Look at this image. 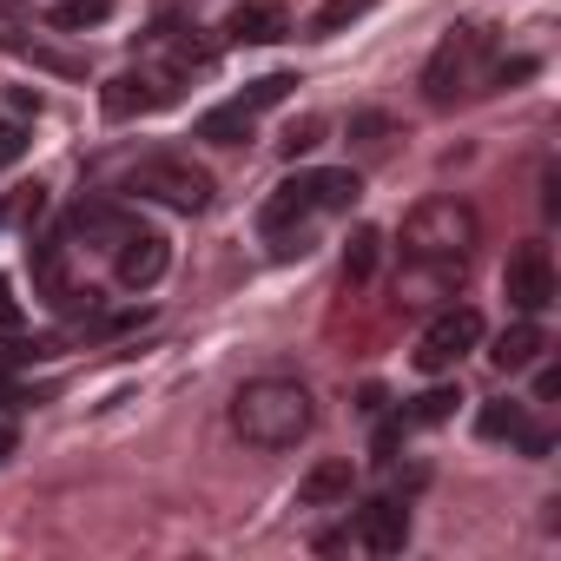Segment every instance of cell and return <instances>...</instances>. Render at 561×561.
<instances>
[{"label": "cell", "instance_id": "cell-1", "mask_svg": "<svg viewBox=\"0 0 561 561\" xmlns=\"http://www.w3.org/2000/svg\"><path fill=\"white\" fill-rule=\"evenodd\" d=\"M357 172H337V165H318V172H291L285 185H277L271 198H264V211H257V231L277 244V257H291V251H305V231H311V218H324V211H351L357 205Z\"/></svg>", "mask_w": 561, "mask_h": 561}, {"label": "cell", "instance_id": "cell-2", "mask_svg": "<svg viewBox=\"0 0 561 561\" xmlns=\"http://www.w3.org/2000/svg\"><path fill=\"white\" fill-rule=\"evenodd\" d=\"M318 423V397L298 377H257L231 397V430L251 449H298Z\"/></svg>", "mask_w": 561, "mask_h": 561}, {"label": "cell", "instance_id": "cell-3", "mask_svg": "<svg viewBox=\"0 0 561 561\" xmlns=\"http://www.w3.org/2000/svg\"><path fill=\"white\" fill-rule=\"evenodd\" d=\"M489 54H495V27H482V21L449 27L443 47H436L430 67H423V93H430V106H449V100H462L469 87H482Z\"/></svg>", "mask_w": 561, "mask_h": 561}, {"label": "cell", "instance_id": "cell-4", "mask_svg": "<svg viewBox=\"0 0 561 561\" xmlns=\"http://www.w3.org/2000/svg\"><path fill=\"white\" fill-rule=\"evenodd\" d=\"M482 238V218L469 198H423L403 218V257H469Z\"/></svg>", "mask_w": 561, "mask_h": 561}, {"label": "cell", "instance_id": "cell-5", "mask_svg": "<svg viewBox=\"0 0 561 561\" xmlns=\"http://www.w3.org/2000/svg\"><path fill=\"white\" fill-rule=\"evenodd\" d=\"M119 185H126L133 198L165 205V211H205V205H211V172L192 165V159H179V152H152V159H139Z\"/></svg>", "mask_w": 561, "mask_h": 561}, {"label": "cell", "instance_id": "cell-6", "mask_svg": "<svg viewBox=\"0 0 561 561\" xmlns=\"http://www.w3.org/2000/svg\"><path fill=\"white\" fill-rule=\"evenodd\" d=\"M476 344H482V318H476L469 305H443V311L430 318L423 344H416V370L443 377V370H456V364H462Z\"/></svg>", "mask_w": 561, "mask_h": 561}, {"label": "cell", "instance_id": "cell-7", "mask_svg": "<svg viewBox=\"0 0 561 561\" xmlns=\"http://www.w3.org/2000/svg\"><path fill=\"white\" fill-rule=\"evenodd\" d=\"M502 291H508V305H515V318H541L548 305H554V257H548V244H522L515 257H508V271H502Z\"/></svg>", "mask_w": 561, "mask_h": 561}, {"label": "cell", "instance_id": "cell-8", "mask_svg": "<svg viewBox=\"0 0 561 561\" xmlns=\"http://www.w3.org/2000/svg\"><path fill=\"white\" fill-rule=\"evenodd\" d=\"M344 541L364 548V554H403V548H410V502H403L397 489L377 495V502H364L357 522L344 528Z\"/></svg>", "mask_w": 561, "mask_h": 561}, {"label": "cell", "instance_id": "cell-9", "mask_svg": "<svg viewBox=\"0 0 561 561\" xmlns=\"http://www.w3.org/2000/svg\"><path fill=\"white\" fill-rule=\"evenodd\" d=\"M179 73H165V67H152V60H139V67H126L113 87H106V113L113 119H133V113H159V106H172L179 100Z\"/></svg>", "mask_w": 561, "mask_h": 561}, {"label": "cell", "instance_id": "cell-10", "mask_svg": "<svg viewBox=\"0 0 561 561\" xmlns=\"http://www.w3.org/2000/svg\"><path fill=\"white\" fill-rule=\"evenodd\" d=\"M165 264H172V244L152 225H126V238L113 244V271H119L126 291H152L159 277H165Z\"/></svg>", "mask_w": 561, "mask_h": 561}, {"label": "cell", "instance_id": "cell-11", "mask_svg": "<svg viewBox=\"0 0 561 561\" xmlns=\"http://www.w3.org/2000/svg\"><path fill=\"white\" fill-rule=\"evenodd\" d=\"M476 430H482L489 443H515V449H522V456H535V462H541V456L554 449V436L528 423V403H482Z\"/></svg>", "mask_w": 561, "mask_h": 561}, {"label": "cell", "instance_id": "cell-12", "mask_svg": "<svg viewBox=\"0 0 561 561\" xmlns=\"http://www.w3.org/2000/svg\"><path fill=\"white\" fill-rule=\"evenodd\" d=\"M211 41H198V27H159L152 41H146V60L152 67H165V73H179V80H192L198 67H211Z\"/></svg>", "mask_w": 561, "mask_h": 561}, {"label": "cell", "instance_id": "cell-13", "mask_svg": "<svg viewBox=\"0 0 561 561\" xmlns=\"http://www.w3.org/2000/svg\"><path fill=\"white\" fill-rule=\"evenodd\" d=\"M351 489H357L351 456H324V462H311V476L298 482V508H351Z\"/></svg>", "mask_w": 561, "mask_h": 561}, {"label": "cell", "instance_id": "cell-14", "mask_svg": "<svg viewBox=\"0 0 561 561\" xmlns=\"http://www.w3.org/2000/svg\"><path fill=\"white\" fill-rule=\"evenodd\" d=\"M285 34H291V21L277 0H244L225 21V41H238V47H264V41H285Z\"/></svg>", "mask_w": 561, "mask_h": 561}, {"label": "cell", "instance_id": "cell-15", "mask_svg": "<svg viewBox=\"0 0 561 561\" xmlns=\"http://www.w3.org/2000/svg\"><path fill=\"white\" fill-rule=\"evenodd\" d=\"M456 285H462V257H410L397 291L410 305H430V298H456Z\"/></svg>", "mask_w": 561, "mask_h": 561}, {"label": "cell", "instance_id": "cell-16", "mask_svg": "<svg viewBox=\"0 0 561 561\" xmlns=\"http://www.w3.org/2000/svg\"><path fill=\"white\" fill-rule=\"evenodd\" d=\"M541 351H548V337H541V324H535V318H515V324H508V331L495 337V351H489V364H495L502 377H515V370H528V364H535Z\"/></svg>", "mask_w": 561, "mask_h": 561}, {"label": "cell", "instance_id": "cell-17", "mask_svg": "<svg viewBox=\"0 0 561 561\" xmlns=\"http://www.w3.org/2000/svg\"><path fill=\"white\" fill-rule=\"evenodd\" d=\"M251 126H257V106L238 93V100H225V106H211V113L198 119V139H211V146H238Z\"/></svg>", "mask_w": 561, "mask_h": 561}, {"label": "cell", "instance_id": "cell-18", "mask_svg": "<svg viewBox=\"0 0 561 561\" xmlns=\"http://www.w3.org/2000/svg\"><path fill=\"white\" fill-rule=\"evenodd\" d=\"M377 257H383V231H377V225H357L351 244H344V285H370V277H377Z\"/></svg>", "mask_w": 561, "mask_h": 561}, {"label": "cell", "instance_id": "cell-19", "mask_svg": "<svg viewBox=\"0 0 561 561\" xmlns=\"http://www.w3.org/2000/svg\"><path fill=\"white\" fill-rule=\"evenodd\" d=\"M34 285L47 291V305H67L73 291H67V251H60V238H41L34 244Z\"/></svg>", "mask_w": 561, "mask_h": 561}, {"label": "cell", "instance_id": "cell-20", "mask_svg": "<svg viewBox=\"0 0 561 561\" xmlns=\"http://www.w3.org/2000/svg\"><path fill=\"white\" fill-rule=\"evenodd\" d=\"M126 225H133V218H126L119 205H80V211H73V231H80V238H106V251L126 238Z\"/></svg>", "mask_w": 561, "mask_h": 561}, {"label": "cell", "instance_id": "cell-21", "mask_svg": "<svg viewBox=\"0 0 561 561\" xmlns=\"http://www.w3.org/2000/svg\"><path fill=\"white\" fill-rule=\"evenodd\" d=\"M456 403H462V397H456V383H436V390H423V397L403 410V430H430V423H449V416H456Z\"/></svg>", "mask_w": 561, "mask_h": 561}, {"label": "cell", "instance_id": "cell-22", "mask_svg": "<svg viewBox=\"0 0 561 561\" xmlns=\"http://www.w3.org/2000/svg\"><path fill=\"white\" fill-rule=\"evenodd\" d=\"M377 8V0H324V8L311 14V34L324 41V34H337V27H351V21H364Z\"/></svg>", "mask_w": 561, "mask_h": 561}, {"label": "cell", "instance_id": "cell-23", "mask_svg": "<svg viewBox=\"0 0 561 561\" xmlns=\"http://www.w3.org/2000/svg\"><path fill=\"white\" fill-rule=\"evenodd\" d=\"M106 14H113V0H60L47 21H54V27H100Z\"/></svg>", "mask_w": 561, "mask_h": 561}, {"label": "cell", "instance_id": "cell-24", "mask_svg": "<svg viewBox=\"0 0 561 561\" xmlns=\"http://www.w3.org/2000/svg\"><path fill=\"white\" fill-rule=\"evenodd\" d=\"M14 54H27L34 67H54V73H87V60H73V54H54V47H14Z\"/></svg>", "mask_w": 561, "mask_h": 561}, {"label": "cell", "instance_id": "cell-25", "mask_svg": "<svg viewBox=\"0 0 561 561\" xmlns=\"http://www.w3.org/2000/svg\"><path fill=\"white\" fill-rule=\"evenodd\" d=\"M318 139H324V119H305V126H291V133H285V152L298 159V152H311Z\"/></svg>", "mask_w": 561, "mask_h": 561}, {"label": "cell", "instance_id": "cell-26", "mask_svg": "<svg viewBox=\"0 0 561 561\" xmlns=\"http://www.w3.org/2000/svg\"><path fill=\"white\" fill-rule=\"evenodd\" d=\"M21 152H27V133L21 126H0V165H14Z\"/></svg>", "mask_w": 561, "mask_h": 561}, {"label": "cell", "instance_id": "cell-27", "mask_svg": "<svg viewBox=\"0 0 561 561\" xmlns=\"http://www.w3.org/2000/svg\"><path fill=\"white\" fill-rule=\"evenodd\" d=\"M14 324H21V305H14V285L0 277V331H14Z\"/></svg>", "mask_w": 561, "mask_h": 561}, {"label": "cell", "instance_id": "cell-28", "mask_svg": "<svg viewBox=\"0 0 561 561\" xmlns=\"http://www.w3.org/2000/svg\"><path fill=\"white\" fill-rule=\"evenodd\" d=\"M14 443H21V430H14V416H8V410H0V462L14 456Z\"/></svg>", "mask_w": 561, "mask_h": 561}, {"label": "cell", "instance_id": "cell-29", "mask_svg": "<svg viewBox=\"0 0 561 561\" xmlns=\"http://www.w3.org/2000/svg\"><path fill=\"white\" fill-rule=\"evenodd\" d=\"M535 397L554 403V397H561V370H541V377H535Z\"/></svg>", "mask_w": 561, "mask_h": 561}]
</instances>
